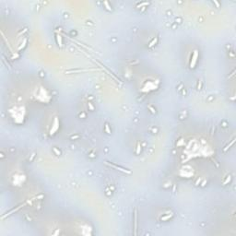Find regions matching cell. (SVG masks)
Here are the masks:
<instances>
[{"instance_id": "obj_1", "label": "cell", "mask_w": 236, "mask_h": 236, "mask_svg": "<svg viewBox=\"0 0 236 236\" xmlns=\"http://www.w3.org/2000/svg\"><path fill=\"white\" fill-rule=\"evenodd\" d=\"M15 111L13 110H10V114H11L13 119L15 120V122H19L18 119H20L21 123L23 122V119H24V115H25V109L24 107H19V110L18 108H14Z\"/></svg>"}, {"instance_id": "obj_2", "label": "cell", "mask_w": 236, "mask_h": 236, "mask_svg": "<svg viewBox=\"0 0 236 236\" xmlns=\"http://www.w3.org/2000/svg\"><path fill=\"white\" fill-rule=\"evenodd\" d=\"M59 128V121H58V118L57 117H55V119H53V126H52V128L50 129V135H55L56 132L58 130Z\"/></svg>"}, {"instance_id": "obj_3", "label": "cell", "mask_w": 236, "mask_h": 236, "mask_svg": "<svg viewBox=\"0 0 236 236\" xmlns=\"http://www.w3.org/2000/svg\"><path fill=\"white\" fill-rule=\"evenodd\" d=\"M197 57H198V51L197 50H195L194 51V53H193V57L191 59V62H190V67L191 68H194L196 64V61H197Z\"/></svg>"}]
</instances>
